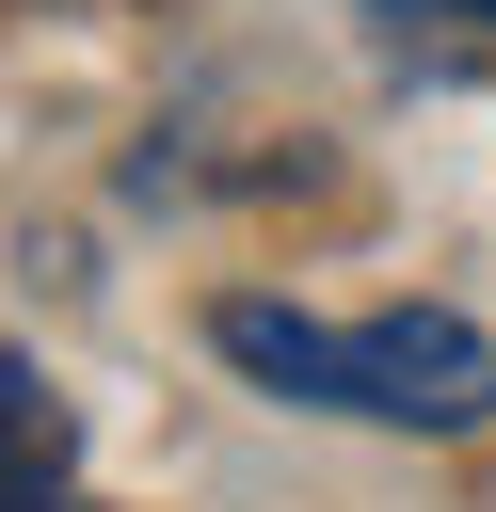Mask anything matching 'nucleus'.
Returning a JSON list of instances; mask_svg holds the SVG:
<instances>
[{"instance_id": "obj_1", "label": "nucleus", "mask_w": 496, "mask_h": 512, "mask_svg": "<svg viewBox=\"0 0 496 512\" xmlns=\"http://www.w3.org/2000/svg\"><path fill=\"white\" fill-rule=\"evenodd\" d=\"M208 352L272 400H320V416H384V432H480L496 416V336L448 320V304H384V320H304V304H256L224 288L208 304Z\"/></svg>"}, {"instance_id": "obj_2", "label": "nucleus", "mask_w": 496, "mask_h": 512, "mask_svg": "<svg viewBox=\"0 0 496 512\" xmlns=\"http://www.w3.org/2000/svg\"><path fill=\"white\" fill-rule=\"evenodd\" d=\"M64 464H80V416H64V384L0 352V512H48V496H64Z\"/></svg>"}, {"instance_id": "obj_3", "label": "nucleus", "mask_w": 496, "mask_h": 512, "mask_svg": "<svg viewBox=\"0 0 496 512\" xmlns=\"http://www.w3.org/2000/svg\"><path fill=\"white\" fill-rule=\"evenodd\" d=\"M416 16H480V32H496V0H416Z\"/></svg>"}, {"instance_id": "obj_4", "label": "nucleus", "mask_w": 496, "mask_h": 512, "mask_svg": "<svg viewBox=\"0 0 496 512\" xmlns=\"http://www.w3.org/2000/svg\"><path fill=\"white\" fill-rule=\"evenodd\" d=\"M48 512H80V496H48Z\"/></svg>"}]
</instances>
